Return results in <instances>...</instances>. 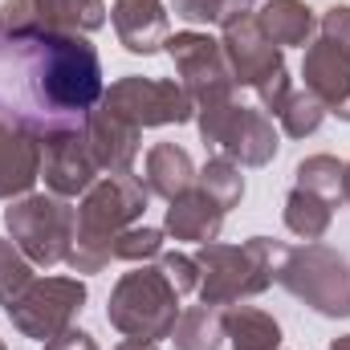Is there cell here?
Wrapping results in <instances>:
<instances>
[{
  "instance_id": "obj_7",
  "label": "cell",
  "mask_w": 350,
  "mask_h": 350,
  "mask_svg": "<svg viewBox=\"0 0 350 350\" xmlns=\"http://www.w3.org/2000/svg\"><path fill=\"white\" fill-rule=\"evenodd\" d=\"M220 45H224L232 82L237 86H253L257 98H261V110L281 114L285 102H289V94H293L289 90V74H285V57H281V49L257 29V21L245 16V21L228 25L224 37H220Z\"/></svg>"
},
{
  "instance_id": "obj_38",
  "label": "cell",
  "mask_w": 350,
  "mask_h": 350,
  "mask_svg": "<svg viewBox=\"0 0 350 350\" xmlns=\"http://www.w3.org/2000/svg\"><path fill=\"white\" fill-rule=\"evenodd\" d=\"M0 350H4V342H0Z\"/></svg>"
},
{
  "instance_id": "obj_12",
  "label": "cell",
  "mask_w": 350,
  "mask_h": 350,
  "mask_svg": "<svg viewBox=\"0 0 350 350\" xmlns=\"http://www.w3.org/2000/svg\"><path fill=\"white\" fill-rule=\"evenodd\" d=\"M41 179L62 200L86 196L98 183V163L90 155L82 131H62V135L41 139Z\"/></svg>"
},
{
  "instance_id": "obj_20",
  "label": "cell",
  "mask_w": 350,
  "mask_h": 350,
  "mask_svg": "<svg viewBox=\"0 0 350 350\" xmlns=\"http://www.w3.org/2000/svg\"><path fill=\"white\" fill-rule=\"evenodd\" d=\"M224 334L232 350H277L281 347V326L273 314L253 306H228L224 310Z\"/></svg>"
},
{
  "instance_id": "obj_19",
  "label": "cell",
  "mask_w": 350,
  "mask_h": 350,
  "mask_svg": "<svg viewBox=\"0 0 350 350\" xmlns=\"http://www.w3.org/2000/svg\"><path fill=\"white\" fill-rule=\"evenodd\" d=\"M253 21L277 49H285V45H301L306 49L314 29H318L314 8H306L301 0H269V4H261V12Z\"/></svg>"
},
{
  "instance_id": "obj_9",
  "label": "cell",
  "mask_w": 350,
  "mask_h": 350,
  "mask_svg": "<svg viewBox=\"0 0 350 350\" xmlns=\"http://www.w3.org/2000/svg\"><path fill=\"white\" fill-rule=\"evenodd\" d=\"M172 53L175 70H179V86L191 94L196 110H208V106H224L232 102V70H228V57H224V45L212 41L208 33H175L163 45Z\"/></svg>"
},
{
  "instance_id": "obj_2",
  "label": "cell",
  "mask_w": 350,
  "mask_h": 350,
  "mask_svg": "<svg viewBox=\"0 0 350 350\" xmlns=\"http://www.w3.org/2000/svg\"><path fill=\"white\" fill-rule=\"evenodd\" d=\"M147 183L139 175H102L78 204V232H74V249L66 265L74 273H102L110 257V245L122 228H131L143 212H147Z\"/></svg>"
},
{
  "instance_id": "obj_3",
  "label": "cell",
  "mask_w": 350,
  "mask_h": 350,
  "mask_svg": "<svg viewBox=\"0 0 350 350\" xmlns=\"http://www.w3.org/2000/svg\"><path fill=\"white\" fill-rule=\"evenodd\" d=\"M289 245L281 241H269V237H253L245 241L241 249L232 245H200L196 253V269H200V301L204 306H216V310H228L245 297H257L273 285L277 277V265L285 257Z\"/></svg>"
},
{
  "instance_id": "obj_31",
  "label": "cell",
  "mask_w": 350,
  "mask_h": 350,
  "mask_svg": "<svg viewBox=\"0 0 350 350\" xmlns=\"http://www.w3.org/2000/svg\"><path fill=\"white\" fill-rule=\"evenodd\" d=\"M318 29H322V41H330V45H338L342 53H350V4H330V8L322 12Z\"/></svg>"
},
{
  "instance_id": "obj_23",
  "label": "cell",
  "mask_w": 350,
  "mask_h": 350,
  "mask_svg": "<svg viewBox=\"0 0 350 350\" xmlns=\"http://www.w3.org/2000/svg\"><path fill=\"white\" fill-rule=\"evenodd\" d=\"M330 220H334V204H330V200H322V196H314V191H306V187H293V191L285 196V228H289L293 237H301V241H322L326 228H330Z\"/></svg>"
},
{
  "instance_id": "obj_4",
  "label": "cell",
  "mask_w": 350,
  "mask_h": 350,
  "mask_svg": "<svg viewBox=\"0 0 350 350\" xmlns=\"http://www.w3.org/2000/svg\"><path fill=\"white\" fill-rule=\"evenodd\" d=\"M106 322L122 338H135V342L172 338L175 322H179V293L159 273V265H143V269L118 277V285L106 301Z\"/></svg>"
},
{
  "instance_id": "obj_27",
  "label": "cell",
  "mask_w": 350,
  "mask_h": 350,
  "mask_svg": "<svg viewBox=\"0 0 350 350\" xmlns=\"http://www.w3.org/2000/svg\"><path fill=\"white\" fill-rule=\"evenodd\" d=\"M33 285V261L0 237V306H12L25 289Z\"/></svg>"
},
{
  "instance_id": "obj_22",
  "label": "cell",
  "mask_w": 350,
  "mask_h": 350,
  "mask_svg": "<svg viewBox=\"0 0 350 350\" xmlns=\"http://www.w3.org/2000/svg\"><path fill=\"white\" fill-rule=\"evenodd\" d=\"M37 16L53 33H94L106 25V4L102 0H33Z\"/></svg>"
},
{
  "instance_id": "obj_16",
  "label": "cell",
  "mask_w": 350,
  "mask_h": 350,
  "mask_svg": "<svg viewBox=\"0 0 350 350\" xmlns=\"http://www.w3.org/2000/svg\"><path fill=\"white\" fill-rule=\"evenodd\" d=\"M114 33L131 53H159L167 45V12L159 0H114Z\"/></svg>"
},
{
  "instance_id": "obj_6",
  "label": "cell",
  "mask_w": 350,
  "mask_h": 350,
  "mask_svg": "<svg viewBox=\"0 0 350 350\" xmlns=\"http://www.w3.org/2000/svg\"><path fill=\"white\" fill-rule=\"evenodd\" d=\"M4 224L12 232V245L29 257L33 265H62L74 249V232H78V208L62 196H21L8 204Z\"/></svg>"
},
{
  "instance_id": "obj_14",
  "label": "cell",
  "mask_w": 350,
  "mask_h": 350,
  "mask_svg": "<svg viewBox=\"0 0 350 350\" xmlns=\"http://www.w3.org/2000/svg\"><path fill=\"white\" fill-rule=\"evenodd\" d=\"M306 90L326 106V114H338L350 122V53H342L330 41H314L301 62Z\"/></svg>"
},
{
  "instance_id": "obj_35",
  "label": "cell",
  "mask_w": 350,
  "mask_h": 350,
  "mask_svg": "<svg viewBox=\"0 0 350 350\" xmlns=\"http://www.w3.org/2000/svg\"><path fill=\"white\" fill-rule=\"evenodd\" d=\"M114 350H159L155 342H135V338H126V342H118Z\"/></svg>"
},
{
  "instance_id": "obj_29",
  "label": "cell",
  "mask_w": 350,
  "mask_h": 350,
  "mask_svg": "<svg viewBox=\"0 0 350 350\" xmlns=\"http://www.w3.org/2000/svg\"><path fill=\"white\" fill-rule=\"evenodd\" d=\"M37 29H45V25H41L33 0H4L0 4V37H29Z\"/></svg>"
},
{
  "instance_id": "obj_37",
  "label": "cell",
  "mask_w": 350,
  "mask_h": 350,
  "mask_svg": "<svg viewBox=\"0 0 350 350\" xmlns=\"http://www.w3.org/2000/svg\"><path fill=\"white\" fill-rule=\"evenodd\" d=\"M330 350H350V334H347V338H334V347H330Z\"/></svg>"
},
{
  "instance_id": "obj_10",
  "label": "cell",
  "mask_w": 350,
  "mask_h": 350,
  "mask_svg": "<svg viewBox=\"0 0 350 350\" xmlns=\"http://www.w3.org/2000/svg\"><path fill=\"white\" fill-rule=\"evenodd\" d=\"M102 106L122 114L126 122H135L139 131L143 126H179V122H191L196 114V102L191 94L172 82V78H118L110 90H102Z\"/></svg>"
},
{
  "instance_id": "obj_18",
  "label": "cell",
  "mask_w": 350,
  "mask_h": 350,
  "mask_svg": "<svg viewBox=\"0 0 350 350\" xmlns=\"http://www.w3.org/2000/svg\"><path fill=\"white\" fill-rule=\"evenodd\" d=\"M143 183L151 196H163L172 204L175 196H183L191 183H196V167H191V155L175 143H155L143 159Z\"/></svg>"
},
{
  "instance_id": "obj_28",
  "label": "cell",
  "mask_w": 350,
  "mask_h": 350,
  "mask_svg": "<svg viewBox=\"0 0 350 350\" xmlns=\"http://www.w3.org/2000/svg\"><path fill=\"white\" fill-rule=\"evenodd\" d=\"M163 253V232L159 228H147V224H131L114 237L110 245V257L114 261H151Z\"/></svg>"
},
{
  "instance_id": "obj_36",
  "label": "cell",
  "mask_w": 350,
  "mask_h": 350,
  "mask_svg": "<svg viewBox=\"0 0 350 350\" xmlns=\"http://www.w3.org/2000/svg\"><path fill=\"white\" fill-rule=\"evenodd\" d=\"M342 200H347V204H350V163H347V167H342Z\"/></svg>"
},
{
  "instance_id": "obj_11",
  "label": "cell",
  "mask_w": 350,
  "mask_h": 350,
  "mask_svg": "<svg viewBox=\"0 0 350 350\" xmlns=\"http://www.w3.org/2000/svg\"><path fill=\"white\" fill-rule=\"evenodd\" d=\"M82 301H86V285L78 277H45V281H33L12 306H4V314L25 338L49 342L74 326V314L82 310Z\"/></svg>"
},
{
  "instance_id": "obj_1",
  "label": "cell",
  "mask_w": 350,
  "mask_h": 350,
  "mask_svg": "<svg viewBox=\"0 0 350 350\" xmlns=\"http://www.w3.org/2000/svg\"><path fill=\"white\" fill-rule=\"evenodd\" d=\"M102 102V62L82 33L37 29L29 37H0V122L49 139L82 131Z\"/></svg>"
},
{
  "instance_id": "obj_24",
  "label": "cell",
  "mask_w": 350,
  "mask_h": 350,
  "mask_svg": "<svg viewBox=\"0 0 350 350\" xmlns=\"http://www.w3.org/2000/svg\"><path fill=\"white\" fill-rule=\"evenodd\" d=\"M200 179V187L228 212V208H237L241 204V196H245V175H241V163H232V159H224V155H216V159H208L204 163V172L196 175Z\"/></svg>"
},
{
  "instance_id": "obj_8",
  "label": "cell",
  "mask_w": 350,
  "mask_h": 350,
  "mask_svg": "<svg viewBox=\"0 0 350 350\" xmlns=\"http://www.w3.org/2000/svg\"><path fill=\"white\" fill-rule=\"evenodd\" d=\"M200 135L208 147H216L224 159H232L241 167H265L277 155L273 118L265 110H253V106L224 102V106L200 110Z\"/></svg>"
},
{
  "instance_id": "obj_5",
  "label": "cell",
  "mask_w": 350,
  "mask_h": 350,
  "mask_svg": "<svg viewBox=\"0 0 350 350\" xmlns=\"http://www.w3.org/2000/svg\"><path fill=\"white\" fill-rule=\"evenodd\" d=\"M273 281L322 318H350V261L318 241L285 249Z\"/></svg>"
},
{
  "instance_id": "obj_33",
  "label": "cell",
  "mask_w": 350,
  "mask_h": 350,
  "mask_svg": "<svg viewBox=\"0 0 350 350\" xmlns=\"http://www.w3.org/2000/svg\"><path fill=\"white\" fill-rule=\"evenodd\" d=\"M45 350H98V342L90 338L86 330H74V326H70V330H62L57 338H49Z\"/></svg>"
},
{
  "instance_id": "obj_25",
  "label": "cell",
  "mask_w": 350,
  "mask_h": 350,
  "mask_svg": "<svg viewBox=\"0 0 350 350\" xmlns=\"http://www.w3.org/2000/svg\"><path fill=\"white\" fill-rule=\"evenodd\" d=\"M342 167L347 163H338L334 155H310V159L297 163V187H306V191L338 204L342 200Z\"/></svg>"
},
{
  "instance_id": "obj_32",
  "label": "cell",
  "mask_w": 350,
  "mask_h": 350,
  "mask_svg": "<svg viewBox=\"0 0 350 350\" xmlns=\"http://www.w3.org/2000/svg\"><path fill=\"white\" fill-rule=\"evenodd\" d=\"M253 4H257V0H208V25H220V29H228V25L245 21Z\"/></svg>"
},
{
  "instance_id": "obj_17",
  "label": "cell",
  "mask_w": 350,
  "mask_h": 350,
  "mask_svg": "<svg viewBox=\"0 0 350 350\" xmlns=\"http://www.w3.org/2000/svg\"><path fill=\"white\" fill-rule=\"evenodd\" d=\"M224 228V208L204 191V187H187L183 196H175L167 208V232L175 241H191V245H212Z\"/></svg>"
},
{
  "instance_id": "obj_13",
  "label": "cell",
  "mask_w": 350,
  "mask_h": 350,
  "mask_svg": "<svg viewBox=\"0 0 350 350\" xmlns=\"http://www.w3.org/2000/svg\"><path fill=\"white\" fill-rule=\"evenodd\" d=\"M82 135H86V147H90V155H94V163H98V172H110V175L131 172L135 159H139V147H143L139 143L143 131L135 122H126L122 114L106 110L102 102L86 114Z\"/></svg>"
},
{
  "instance_id": "obj_30",
  "label": "cell",
  "mask_w": 350,
  "mask_h": 350,
  "mask_svg": "<svg viewBox=\"0 0 350 350\" xmlns=\"http://www.w3.org/2000/svg\"><path fill=\"white\" fill-rule=\"evenodd\" d=\"M159 273L172 281V289L183 297L200 285V269H196V257H183V253H159Z\"/></svg>"
},
{
  "instance_id": "obj_21",
  "label": "cell",
  "mask_w": 350,
  "mask_h": 350,
  "mask_svg": "<svg viewBox=\"0 0 350 350\" xmlns=\"http://www.w3.org/2000/svg\"><path fill=\"white\" fill-rule=\"evenodd\" d=\"M172 338H175V350H220L228 342V334H224V310L204 306V301L191 306V310H183L172 330Z\"/></svg>"
},
{
  "instance_id": "obj_34",
  "label": "cell",
  "mask_w": 350,
  "mask_h": 350,
  "mask_svg": "<svg viewBox=\"0 0 350 350\" xmlns=\"http://www.w3.org/2000/svg\"><path fill=\"white\" fill-rule=\"evenodd\" d=\"M175 16L191 21V25H208V0H172Z\"/></svg>"
},
{
  "instance_id": "obj_15",
  "label": "cell",
  "mask_w": 350,
  "mask_h": 350,
  "mask_svg": "<svg viewBox=\"0 0 350 350\" xmlns=\"http://www.w3.org/2000/svg\"><path fill=\"white\" fill-rule=\"evenodd\" d=\"M41 179V139L29 131L0 122V200L29 196Z\"/></svg>"
},
{
  "instance_id": "obj_26",
  "label": "cell",
  "mask_w": 350,
  "mask_h": 350,
  "mask_svg": "<svg viewBox=\"0 0 350 350\" xmlns=\"http://www.w3.org/2000/svg\"><path fill=\"white\" fill-rule=\"evenodd\" d=\"M277 118H281V131H285L289 139H306V135H314V131L322 126L326 106H322L310 90H297V94H289V102H285V110H281Z\"/></svg>"
}]
</instances>
